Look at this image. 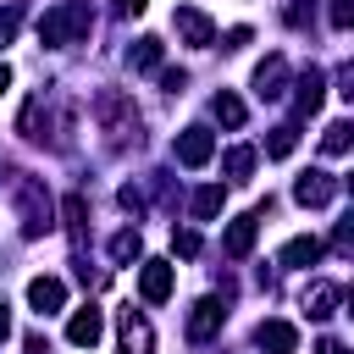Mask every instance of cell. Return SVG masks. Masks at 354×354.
I'll list each match as a JSON object with an SVG mask.
<instances>
[{
	"label": "cell",
	"mask_w": 354,
	"mask_h": 354,
	"mask_svg": "<svg viewBox=\"0 0 354 354\" xmlns=\"http://www.w3.org/2000/svg\"><path fill=\"white\" fill-rule=\"evenodd\" d=\"M348 138H354V127H348V122H332V127L321 133V149H326V155H348Z\"/></svg>",
	"instance_id": "25"
},
{
	"label": "cell",
	"mask_w": 354,
	"mask_h": 354,
	"mask_svg": "<svg viewBox=\"0 0 354 354\" xmlns=\"http://www.w3.org/2000/svg\"><path fill=\"white\" fill-rule=\"evenodd\" d=\"M210 111H216V122H221V127H243V100H238V94H227V88H221V94L210 100Z\"/></svg>",
	"instance_id": "18"
},
{
	"label": "cell",
	"mask_w": 354,
	"mask_h": 354,
	"mask_svg": "<svg viewBox=\"0 0 354 354\" xmlns=\"http://www.w3.org/2000/svg\"><path fill=\"white\" fill-rule=\"evenodd\" d=\"M61 210H66V232H72V243L83 249V232H88V227H83V216H88L83 194H66V205H61Z\"/></svg>",
	"instance_id": "24"
},
{
	"label": "cell",
	"mask_w": 354,
	"mask_h": 354,
	"mask_svg": "<svg viewBox=\"0 0 354 354\" xmlns=\"http://www.w3.org/2000/svg\"><path fill=\"white\" fill-rule=\"evenodd\" d=\"M332 194H337V177H332V171H304V177L293 183V199H299V205H310V210L332 205Z\"/></svg>",
	"instance_id": "10"
},
{
	"label": "cell",
	"mask_w": 354,
	"mask_h": 354,
	"mask_svg": "<svg viewBox=\"0 0 354 354\" xmlns=\"http://www.w3.org/2000/svg\"><path fill=\"white\" fill-rule=\"evenodd\" d=\"M6 88H11V66L0 61V94H6Z\"/></svg>",
	"instance_id": "36"
},
{
	"label": "cell",
	"mask_w": 354,
	"mask_h": 354,
	"mask_svg": "<svg viewBox=\"0 0 354 354\" xmlns=\"http://www.w3.org/2000/svg\"><path fill=\"white\" fill-rule=\"evenodd\" d=\"M116 343H122V354H155V332H149L144 310H133V304L116 310Z\"/></svg>",
	"instance_id": "4"
},
{
	"label": "cell",
	"mask_w": 354,
	"mask_h": 354,
	"mask_svg": "<svg viewBox=\"0 0 354 354\" xmlns=\"http://www.w3.org/2000/svg\"><path fill=\"white\" fill-rule=\"evenodd\" d=\"M221 321H227V304L210 293V299H199V304L188 310V337H194V343H210V337L221 332Z\"/></svg>",
	"instance_id": "7"
},
{
	"label": "cell",
	"mask_w": 354,
	"mask_h": 354,
	"mask_svg": "<svg viewBox=\"0 0 354 354\" xmlns=\"http://www.w3.org/2000/svg\"><path fill=\"white\" fill-rule=\"evenodd\" d=\"M138 254H144V238H138V232H133V227H127V232H116V238H111V260H116V266H133V260H138Z\"/></svg>",
	"instance_id": "21"
},
{
	"label": "cell",
	"mask_w": 354,
	"mask_h": 354,
	"mask_svg": "<svg viewBox=\"0 0 354 354\" xmlns=\"http://www.w3.org/2000/svg\"><path fill=\"white\" fill-rule=\"evenodd\" d=\"M254 343L266 354H293L299 348V332H293V321H260L254 326Z\"/></svg>",
	"instance_id": "14"
},
{
	"label": "cell",
	"mask_w": 354,
	"mask_h": 354,
	"mask_svg": "<svg viewBox=\"0 0 354 354\" xmlns=\"http://www.w3.org/2000/svg\"><path fill=\"white\" fill-rule=\"evenodd\" d=\"M138 293H144V304H166L171 299V260H144L138 266Z\"/></svg>",
	"instance_id": "8"
},
{
	"label": "cell",
	"mask_w": 354,
	"mask_h": 354,
	"mask_svg": "<svg viewBox=\"0 0 354 354\" xmlns=\"http://www.w3.org/2000/svg\"><path fill=\"white\" fill-rule=\"evenodd\" d=\"M221 171H227L232 183H249V171H254V149H243V144L227 149V155H221Z\"/></svg>",
	"instance_id": "20"
},
{
	"label": "cell",
	"mask_w": 354,
	"mask_h": 354,
	"mask_svg": "<svg viewBox=\"0 0 354 354\" xmlns=\"http://www.w3.org/2000/svg\"><path fill=\"white\" fill-rule=\"evenodd\" d=\"M249 39H254V33H249V28H227V39H221V50H243V44H249Z\"/></svg>",
	"instance_id": "30"
},
{
	"label": "cell",
	"mask_w": 354,
	"mask_h": 354,
	"mask_svg": "<svg viewBox=\"0 0 354 354\" xmlns=\"http://www.w3.org/2000/svg\"><path fill=\"white\" fill-rule=\"evenodd\" d=\"M100 337H105V315H100L94 304L72 310V321H66V343H72V348H94Z\"/></svg>",
	"instance_id": "9"
},
{
	"label": "cell",
	"mask_w": 354,
	"mask_h": 354,
	"mask_svg": "<svg viewBox=\"0 0 354 354\" xmlns=\"http://www.w3.org/2000/svg\"><path fill=\"white\" fill-rule=\"evenodd\" d=\"M321 100H326V72H321V66H310V72L299 77L293 111H299V116H310V111H321Z\"/></svg>",
	"instance_id": "16"
},
{
	"label": "cell",
	"mask_w": 354,
	"mask_h": 354,
	"mask_svg": "<svg viewBox=\"0 0 354 354\" xmlns=\"http://www.w3.org/2000/svg\"><path fill=\"white\" fill-rule=\"evenodd\" d=\"M11 337V315H6V304H0V343Z\"/></svg>",
	"instance_id": "35"
},
{
	"label": "cell",
	"mask_w": 354,
	"mask_h": 354,
	"mask_svg": "<svg viewBox=\"0 0 354 354\" xmlns=\"http://www.w3.org/2000/svg\"><path fill=\"white\" fill-rule=\"evenodd\" d=\"M254 232H260V210H254V216H238V221L221 232V249H227V260H243V254L254 249Z\"/></svg>",
	"instance_id": "12"
},
{
	"label": "cell",
	"mask_w": 354,
	"mask_h": 354,
	"mask_svg": "<svg viewBox=\"0 0 354 354\" xmlns=\"http://www.w3.org/2000/svg\"><path fill=\"white\" fill-rule=\"evenodd\" d=\"M144 6H149V0H111L116 17H144Z\"/></svg>",
	"instance_id": "32"
},
{
	"label": "cell",
	"mask_w": 354,
	"mask_h": 354,
	"mask_svg": "<svg viewBox=\"0 0 354 354\" xmlns=\"http://www.w3.org/2000/svg\"><path fill=\"white\" fill-rule=\"evenodd\" d=\"M17 28H22V11H17V6H0V44H11Z\"/></svg>",
	"instance_id": "28"
},
{
	"label": "cell",
	"mask_w": 354,
	"mask_h": 354,
	"mask_svg": "<svg viewBox=\"0 0 354 354\" xmlns=\"http://www.w3.org/2000/svg\"><path fill=\"white\" fill-rule=\"evenodd\" d=\"M28 304H33L39 315H55V310L66 304V282H61V277H33V282H28Z\"/></svg>",
	"instance_id": "13"
},
{
	"label": "cell",
	"mask_w": 354,
	"mask_h": 354,
	"mask_svg": "<svg viewBox=\"0 0 354 354\" xmlns=\"http://www.w3.org/2000/svg\"><path fill=\"white\" fill-rule=\"evenodd\" d=\"M183 83H188V72H177V66H166V72H160V88H166V94H177Z\"/></svg>",
	"instance_id": "31"
},
{
	"label": "cell",
	"mask_w": 354,
	"mask_h": 354,
	"mask_svg": "<svg viewBox=\"0 0 354 354\" xmlns=\"http://www.w3.org/2000/svg\"><path fill=\"white\" fill-rule=\"evenodd\" d=\"M171 249H177L183 260H194V254H199V232H194V227H183V232H171Z\"/></svg>",
	"instance_id": "27"
},
{
	"label": "cell",
	"mask_w": 354,
	"mask_h": 354,
	"mask_svg": "<svg viewBox=\"0 0 354 354\" xmlns=\"http://www.w3.org/2000/svg\"><path fill=\"white\" fill-rule=\"evenodd\" d=\"M216 210H221V188L210 183V188H199V194H194V216H199V221H210Z\"/></svg>",
	"instance_id": "26"
},
{
	"label": "cell",
	"mask_w": 354,
	"mask_h": 354,
	"mask_svg": "<svg viewBox=\"0 0 354 354\" xmlns=\"http://www.w3.org/2000/svg\"><path fill=\"white\" fill-rule=\"evenodd\" d=\"M171 28H177V39L194 44V50H210V44H216V22H210L199 6H177V11H171Z\"/></svg>",
	"instance_id": "5"
},
{
	"label": "cell",
	"mask_w": 354,
	"mask_h": 354,
	"mask_svg": "<svg viewBox=\"0 0 354 354\" xmlns=\"http://www.w3.org/2000/svg\"><path fill=\"white\" fill-rule=\"evenodd\" d=\"M326 17H332V28L343 33V28L354 22V0H332V11H326Z\"/></svg>",
	"instance_id": "29"
},
{
	"label": "cell",
	"mask_w": 354,
	"mask_h": 354,
	"mask_svg": "<svg viewBox=\"0 0 354 354\" xmlns=\"http://www.w3.org/2000/svg\"><path fill=\"white\" fill-rule=\"evenodd\" d=\"M254 94H260V100H282V94H288V61H282V55H266V61L254 66Z\"/></svg>",
	"instance_id": "11"
},
{
	"label": "cell",
	"mask_w": 354,
	"mask_h": 354,
	"mask_svg": "<svg viewBox=\"0 0 354 354\" xmlns=\"http://www.w3.org/2000/svg\"><path fill=\"white\" fill-rule=\"evenodd\" d=\"M293 144H299V127H293V122H282V127H271L266 155H271V160H282V155H293Z\"/></svg>",
	"instance_id": "23"
},
{
	"label": "cell",
	"mask_w": 354,
	"mask_h": 354,
	"mask_svg": "<svg viewBox=\"0 0 354 354\" xmlns=\"http://www.w3.org/2000/svg\"><path fill=\"white\" fill-rule=\"evenodd\" d=\"M11 194H17L22 238H39V232H50V227H55V205H50V194H44V183H39V177L11 171Z\"/></svg>",
	"instance_id": "2"
},
{
	"label": "cell",
	"mask_w": 354,
	"mask_h": 354,
	"mask_svg": "<svg viewBox=\"0 0 354 354\" xmlns=\"http://www.w3.org/2000/svg\"><path fill=\"white\" fill-rule=\"evenodd\" d=\"M277 260H282V266H315V260H321V238H288Z\"/></svg>",
	"instance_id": "17"
},
{
	"label": "cell",
	"mask_w": 354,
	"mask_h": 354,
	"mask_svg": "<svg viewBox=\"0 0 354 354\" xmlns=\"http://www.w3.org/2000/svg\"><path fill=\"white\" fill-rule=\"evenodd\" d=\"M94 116H100V127L111 133V144L138 138V111H133V100H127L122 88H100V94H94Z\"/></svg>",
	"instance_id": "3"
},
{
	"label": "cell",
	"mask_w": 354,
	"mask_h": 354,
	"mask_svg": "<svg viewBox=\"0 0 354 354\" xmlns=\"http://www.w3.org/2000/svg\"><path fill=\"white\" fill-rule=\"evenodd\" d=\"M17 127H22V138H33V144L44 138V94H33V100L22 105V122H17Z\"/></svg>",
	"instance_id": "19"
},
{
	"label": "cell",
	"mask_w": 354,
	"mask_h": 354,
	"mask_svg": "<svg viewBox=\"0 0 354 354\" xmlns=\"http://www.w3.org/2000/svg\"><path fill=\"white\" fill-rule=\"evenodd\" d=\"M127 61H133V72H155L160 66V39H138L127 50Z\"/></svg>",
	"instance_id": "22"
},
{
	"label": "cell",
	"mask_w": 354,
	"mask_h": 354,
	"mask_svg": "<svg viewBox=\"0 0 354 354\" xmlns=\"http://www.w3.org/2000/svg\"><path fill=\"white\" fill-rule=\"evenodd\" d=\"M88 28H94V11H88L83 0H61L55 11L39 17V44H50V50H61V44H83Z\"/></svg>",
	"instance_id": "1"
},
{
	"label": "cell",
	"mask_w": 354,
	"mask_h": 354,
	"mask_svg": "<svg viewBox=\"0 0 354 354\" xmlns=\"http://www.w3.org/2000/svg\"><path fill=\"white\" fill-rule=\"evenodd\" d=\"M337 304H343V288H337V282H310V288H304V310H310V321L337 315Z\"/></svg>",
	"instance_id": "15"
},
{
	"label": "cell",
	"mask_w": 354,
	"mask_h": 354,
	"mask_svg": "<svg viewBox=\"0 0 354 354\" xmlns=\"http://www.w3.org/2000/svg\"><path fill=\"white\" fill-rule=\"evenodd\" d=\"M122 210H133V216H138V210H144V194H138V188H122Z\"/></svg>",
	"instance_id": "33"
},
{
	"label": "cell",
	"mask_w": 354,
	"mask_h": 354,
	"mask_svg": "<svg viewBox=\"0 0 354 354\" xmlns=\"http://www.w3.org/2000/svg\"><path fill=\"white\" fill-rule=\"evenodd\" d=\"M315 354H348V348H343L337 337H321V343H315Z\"/></svg>",
	"instance_id": "34"
},
{
	"label": "cell",
	"mask_w": 354,
	"mask_h": 354,
	"mask_svg": "<svg viewBox=\"0 0 354 354\" xmlns=\"http://www.w3.org/2000/svg\"><path fill=\"white\" fill-rule=\"evenodd\" d=\"M171 149H177V166L199 171V166H210V155H216V133H210V127H183Z\"/></svg>",
	"instance_id": "6"
}]
</instances>
